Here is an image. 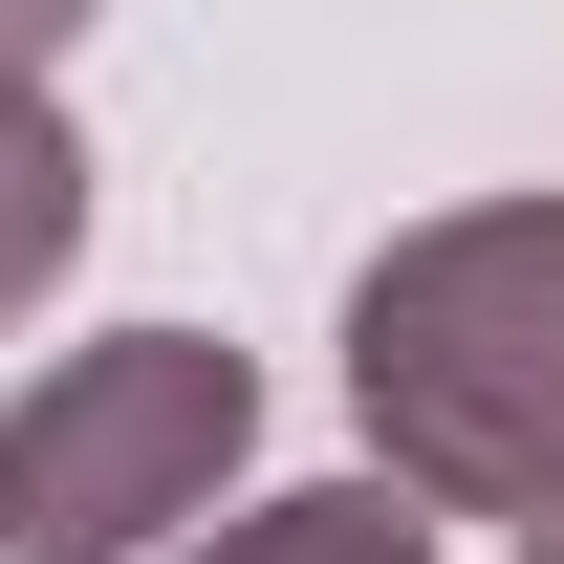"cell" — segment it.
Masks as SVG:
<instances>
[{
  "label": "cell",
  "instance_id": "6da1fadb",
  "mask_svg": "<svg viewBox=\"0 0 564 564\" xmlns=\"http://www.w3.org/2000/svg\"><path fill=\"white\" fill-rule=\"evenodd\" d=\"M348 413L434 521H564V196L413 217L348 282Z\"/></svg>",
  "mask_w": 564,
  "mask_h": 564
},
{
  "label": "cell",
  "instance_id": "7a4b0ae2",
  "mask_svg": "<svg viewBox=\"0 0 564 564\" xmlns=\"http://www.w3.org/2000/svg\"><path fill=\"white\" fill-rule=\"evenodd\" d=\"M261 456V369L217 326H109L0 413V564H131L217 521V478Z\"/></svg>",
  "mask_w": 564,
  "mask_h": 564
},
{
  "label": "cell",
  "instance_id": "3957f363",
  "mask_svg": "<svg viewBox=\"0 0 564 564\" xmlns=\"http://www.w3.org/2000/svg\"><path fill=\"white\" fill-rule=\"evenodd\" d=\"M87 239V131L44 109V66H0V304H44Z\"/></svg>",
  "mask_w": 564,
  "mask_h": 564
},
{
  "label": "cell",
  "instance_id": "277c9868",
  "mask_svg": "<svg viewBox=\"0 0 564 564\" xmlns=\"http://www.w3.org/2000/svg\"><path fill=\"white\" fill-rule=\"evenodd\" d=\"M196 564H434V499L413 478H304V499H239Z\"/></svg>",
  "mask_w": 564,
  "mask_h": 564
},
{
  "label": "cell",
  "instance_id": "5b68a950",
  "mask_svg": "<svg viewBox=\"0 0 564 564\" xmlns=\"http://www.w3.org/2000/svg\"><path fill=\"white\" fill-rule=\"evenodd\" d=\"M87 44V0H0V66H66Z\"/></svg>",
  "mask_w": 564,
  "mask_h": 564
},
{
  "label": "cell",
  "instance_id": "8992f818",
  "mask_svg": "<svg viewBox=\"0 0 564 564\" xmlns=\"http://www.w3.org/2000/svg\"><path fill=\"white\" fill-rule=\"evenodd\" d=\"M521 564H564V521H543V543H521Z\"/></svg>",
  "mask_w": 564,
  "mask_h": 564
}]
</instances>
